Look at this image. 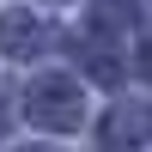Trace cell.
Instances as JSON below:
<instances>
[]
</instances>
